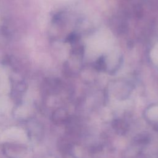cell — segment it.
Masks as SVG:
<instances>
[{
	"mask_svg": "<svg viewBox=\"0 0 158 158\" xmlns=\"http://www.w3.org/2000/svg\"><path fill=\"white\" fill-rule=\"evenodd\" d=\"M113 127L115 131L120 134L125 133L128 129L126 123L122 120H115L113 123Z\"/></svg>",
	"mask_w": 158,
	"mask_h": 158,
	"instance_id": "1",
	"label": "cell"
}]
</instances>
